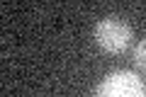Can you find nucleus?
Returning a JSON list of instances; mask_svg holds the SVG:
<instances>
[{
  "instance_id": "nucleus-1",
  "label": "nucleus",
  "mask_w": 146,
  "mask_h": 97,
  "mask_svg": "<svg viewBox=\"0 0 146 97\" xmlns=\"http://www.w3.org/2000/svg\"><path fill=\"white\" fill-rule=\"evenodd\" d=\"M95 41L102 51L119 53L131 44V27L119 17H102L95 24Z\"/></svg>"
},
{
  "instance_id": "nucleus-2",
  "label": "nucleus",
  "mask_w": 146,
  "mask_h": 97,
  "mask_svg": "<svg viewBox=\"0 0 146 97\" xmlns=\"http://www.w3.org/2000/svg\"><path fill=\"white\" fill-rule=\"evenodd\" d=\"M95 97H146V82L129 71H117L100 82Z\"/></svg>"
},
{
  "instance_id": "nucleus-3",
  "label": "nucleus",
  "mask_w": 146,
  "mask_h": 97,
  "mask_svg": "<svg viewBox=\"0 0 146 97\" xmlns=\"http://www.w3.org/2000/svg\"><path fill=\"white\" fill-rule=\"evenodd\" d=\"M134 63L139 66V71L146 73V39H141L134 49Z\"/></svg>"
}]
</instances>
